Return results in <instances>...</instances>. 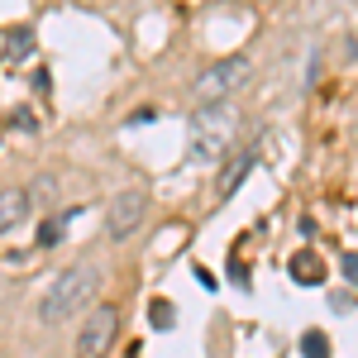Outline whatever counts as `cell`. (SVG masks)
<instances>
[{"label": "cell", "mask_w": 358, "mask_h": 358, "mask_svg": "<svg viewBox=\"0 0 358 358\" xmlns=\"http://www.w3.org/2000/svg\"><path fill=\"white\" fill-rule=\"evenodd\" d=\"M339 273H344V282H354V277H358V258H354V253H344V263H339Z\"/></svg>", "instance_id": "obj_15"}, {"label": "cell", "mask_w": 358, "mask_h": 358, "mask_svg": "<svg viewBox=\"0 0 358 358\" xmlns=\"http://www.w3.org/2000/svg\"><path fill=\"white\" fill-rule=\"evenodd\" d=\"M10 124H15V129H24V134H34V129H38V120H34V110H29V106H15V110H10Z\"/></svg>", "instance_id": "obj_12"}, {"label": "cell", "mask_w": 358, "mask_h": 358, "mask_svg": "<svg viewBox=\"0 0 358 358\" xmlns=\"http://www.w3.org/2000/svg\"><path fill=\"white\" fill-rule=\"evenodd\" d=\"M57 239H62V220H43L38 224V248H57Z\"/></svg>", "instance_id": "obj_11"}, {"label": "cell", "mask_w": 358, "mask_h": 358, "mask_svg": "<svg viewBox=\"0 0 358 358\" xmlns=\"http://www.w3.org/2000/svg\"><path fill=\"white\" fill-rule=\"evenodd\" d=\"M248 72H253L248 57H224V62H215V67H206V72L196 77V86H192L196 106H215V101H224L229 91H239V86L248 82Z\"/></svg>", "instance_id": "obj_3"}, {"label": "cell", "mask_w": 358, "mask_h": 358, "mask_svg": "<svg viewBox=\"0 0 358 358\" xmlns=\"http://www.w3.org/2000/svg\"><path fill=\"white\" fill-rule=\"evenodd\" d=\"M292 277H296L301 287H320V282H325V263H320V253H315V248H301V253L292 258Z\"/></svg>", "instance_id": "obj_6"}, {"label": "cell", "mask_w": 358, "mask_h": 358, "mask_svg": "<svg viewBox=\"0 0 358 358\" xmlns=\"http://www.w3.org/2000/svg\"><path fill=\"white\" fill-rule=\"evenodd\" d=\"M143 215H148V196H143V192L115 196L110 210H106V229H110V239H124V234H134Z\"/></svg>", "instance_id": "obj_5"}, {"label": "cell", "mask_w": 358, "mask_h": 358, "mask_svg": "<svg viewBox=\"0 0 358 358\" xmlns=\"http://www.w3.org/2000/svg\"><path fill=\"white\" fill-rule=\"evenodd\" d=\"M101 287V268L96 263H77V268H67V273L53 277V287H48V296L38 306V320L43 325H57V320H67L77 306H86V296Z\"/></svg>", "instance_id": "obj_1"}, {"label": "cell", "mask_w": 358, "mask_h": 358, "mask_svg": "<svg viewBox=\"0 0 358 358\" xmlns=\"http://www.w3.org/2000/svg\"><path fill=\"white\" fill-rule=\"evenodd\" d=\"M253 167H258V153H244V158H239V163H234V167L220 177V196H234V192H239V182H244Z\"/></svg>", "instance_id": "obj_8"}, {"label": "cell", "mask_w": 358, "mask_h": 358, "mask_svg": "<svg viewBox=\"0 0 358 358\" xmlns=\"http://www.w3.org/2000/svg\"><path fill=\"white\" fill-rule=\"evenodd\" d=\"M234 124H239V115L229 101H215V106H201L192 115V124H187V138H192V158L201 163H215L224 158V148H229V138H234Z\"/></svg>", "instance_id": "obj_2"}, {"label": "cell", "mask_w": 358, "mask_h": 358, "mask_svg": "<svg viewBox=\"0 0 358 358\" xmlns=\"http://www.w3.org/2000/svg\"><path fill=\"white\" fill-rule=\"evenodd\" d=\"M330 306H334V310H354V296H349V292H334Z\"/></svg>", "instance_id": "obj_16"}, {"label": "cell", "mask_w": 358, "mask_h": 358, "mask_svg": "<svg viewBox=\"0 0 358 358\" xmlns=\"http://www.w3.org/2000/svg\"><path fill=\"white\" fill-rule=\"evenodd\" d=\"M301 354L306 358H330V339H325L320 330H306L301 334Z\"/></svg>", "instance_id": "obj_10"}, {"label": "cell", "mask_w": 358, "mask_h": 358, "mask_svg": "<svg viewBox=\"0 0 358 358\" xmlns=\"http://www.w3.org/2000/svg\"><path fill=\"white\" fill-rule=\"evenodd\" d=\"M115 330H120V310L115 306H91V315H86L82 330H77V358H101L110 349Z\"/></svg>", "instance_id": "obj_4"}, {"label": "cell", "mask_w": 358, "mask_h": 358, "mask_svg": "<svg viewBox=\"0 0 358 358\" xmlns=\"http://www.w3.org/2000/svg\"><path fill=\"white\" fill-rule=\"evenodd\" d=\"M29 215V192H0V229H10V224H20Z\"/></svg>", "instance_id": "obj_7"}, {"label": "cell", "mask_w": 358, "mask_h": 358, "mask_svg": "<svg viewBox=\"0 0 358 358\" xmlns=\"http://www.w3.org/2000/svg\"><path fill=\"white\" fill-rule=\"evenodd\" d=\"M153 120H158V110H153V106H138V110L129 115V124H153Z\"/></svg>", "instance_id": "obj_14"}, {"label": "cell", "mask_w": 358, "mask_h": 358, "mask_svg": "<svg viewBox=\"0 0 358 358\" xmlns=\"http://www.w3.org/2000/svg\"><path fill=\"white\" fill-rule=\"evenodd\" d=\"M34 53V29H10V38H5V57H10V62H24V57Z\"/></svg>", "instance_id": "obj_9"}, {"label": "cell", "mask_w": 358, "mask_h": 358, "mask_svg": "<svg viewBox=\"0 0 358 358\" xmlns=\"http://www.w3.org/2000/svg\"><path fill=\"white\" fill-rule=\"evenodd\" d=\"M153 330H172V306L153 301Z\"/></svg>", "instance_id": "obj_13"}]
</instances>
